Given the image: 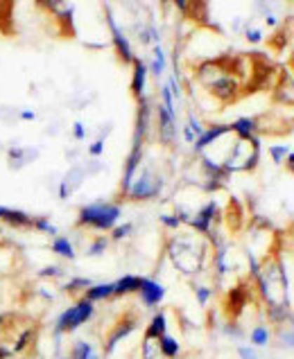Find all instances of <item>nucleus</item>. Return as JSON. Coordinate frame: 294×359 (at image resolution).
Masks as SVG:
<instances>
[{
    "label": "nucleus",
    "mask_w": 294,
    "mask_h": 359,
    "mask_svg": "<svg viewBox=\"0 0 294 359\" xmlns=\"http://www.w3.org/2000/svg\"><path fill=\"white\" fill-rule=\"evenodd\" d=\"M233 129H236L238 133L245 140H249L251 138V129H253V120H249V118H242V120H238L236 125H233Z\"/></svg>",
    "instance_id": "obj_13"
},
{
    "label": "nucleus",
    "mask_w": 294,
    "mask_h": 359,
    "mask_svg": "<svg viewBox=\"0 0 294 359\" xmlns=\"http://www.w3.org/2000/svg\"><path fill=\"white\" fill-rule=\"evenodd\" d=\"M105 246H107V242H98L93 249H91V255H95V253H100V251H105Z\"/></svg>",
    "instance_id": "obj_25"
},
{
    "label": "nucleus",
    "mask_w": 294,
    "mask_h": 359,
    "mask_svg": "<svg viewBox=\"0 0 294 359\" xmlns=\"http://www.w3.org/2000/svg\"><path fill=\"white\" fill-rule=\"evenodd\" d=\"M222 133H227V127H215V129H211L206 133H201V138L197 140V149H204L206 145H211L213 140H215L218 136H222Z\"/></svg>",
    "instance_id": "obj_11"
},
{
    "label": "nucleus",
    "mask_w": 294,
    "mask_h": 359,
    "mask_svg": "<svg viewBox=\"0 0 294 359\" xmlns=\"http://www.w3.org/2000/svg\"><path fill=\"white\" fill-rule=\"evenodd\" d=\"M129 231H131V226H129V224H127V226H120L114 235H116V240L118 238H125V235H129Z\"/></svg>",
    "instance_id": "obj_23"
},
{
    "label": "nucleus",
    "mask_w": 294,
    "mask_h": 359,
    "mask_svg": "<svg viewBox=\"0 0 294 359\" xmlns=\"http://www.w3.org/2000/svg\"><path fill=\"white\" fill-rule=\"evenodd\" d=\"M154 53H156V61H154V75H161V73H163L166 59H163V53H161V48H156Z\"/></svg>",
    "instance_id": "obj_20"
},
{
    "label": "nucleus",
    "mask_w": 294,
    "mask_h": 359,
    "mask_svg": "<svg viewBox=\"0 0 294 359\" xmlns=\"http://www.w3.org/2000/svg\"><path fill=\"white\" fill-rule=\"evenodd\" d=\"M213 90L220 95V97H231L233 95V90H236V81L233 79H218L215 84H213Z\"/></svg>",
    "instance_id": "obj_8"
},
{
    "label": "nucleus",
    "mask_w": 294,
    "mask_h": 359,
    "mask_svg": "<svg viewBox=\"0 0 294 359\" xmlns=\"http://www.w3.org/2000/svg\"><path fill=\"white\" fill-rule=\"evenodd\" d=\"M21 118H23V120H32V118H34V114H32V111H23Z\"/></svg>",
    "instance_id": "obj_28"
},
{
    "label": "nucleus",
    "mask_w": 294,
    "mask_h": 359,
    "mask_svg": "<svg viewBox=\"0 0 294 359\" xmlns=\"http://www.w3.org/2000/svg\"><path fill=\"white\" fill-rule=\"evenodd\" d=\"M114 294V285H98V287H91L88 294H86V301H98V299H107V296Z\"/></svg>",
    "instance_id": "obj_9"
},
{
    "label": "nucleus",
    "mask_w": 294,
    "mask_h": 359,
    "mask_svg": "<svg viewBox=\"0 0 294 359\" xmlns=\"http://www.w3.org/2000/svg\"><path fill=\"white\" fill-rule=\"evenodd\" d=\"M166 334V316L163 314H156L154 316V321H152V325H149V330H147V337L149 339H154V337H163Z\"/></svg>",
    "instance_id": "obj_10"
},
{
    "label": "nucleus",
    "mask_w": 294,
    "mask_h": 359,
    "mask_svg": "<svg viewBox=\"0 0 294 359\" xmlns=\"http://www.w3.org/2000/svg\"><path fill=\"white\" fill-rule=\"evenodd\" d=\"M251 341L256 346H265L267 344V330H265V327H256L253 334H251Z\"/></svg>",
    "instance_id": "obj_18"
},
{
    "label": "nucleus",
    "mask_w": 294,
    "mask_h": 359,
    "mask_svg": "<svg viewBox=\"0 0 294 359\" xmlns=\"http://www.w3.org/2000/svg\"><path fill=\"white\" fill-rule=\"evenodd\" d=\"M213 208H215V206H208V208H204V210L199 212V217H197L195 222H192V224H195V226H197L199 231H206V229H208V219L213 217Z\"/></svg>",
    "instance_id": "obj_15"
},
{
    "label": "nucleus",
    "mask_w": 294,
    "mask_h": 359,
    "mask_svg": "<svg viewBox=\"0 0 294 359\" xmlns=\"http://www.w3.org/2000/svg\"><path fill=\"white\" fill-rule=\"evenodd\" d=\"M272 154H274V161L281 163V161H283V156H286V154H288V147H272Z\"/></svg>",
    "instance_id": "obj_21"
},
{
    "label": "nucleus",
    "mask_w": 294,
    "mask_h": 359,
    "mask_svg": "<svg viewBox=\"0 0 294 359\" xmlns=\"http://www.w3.org/2000/svg\"><path fill=\"white\" fill-rule=\"evenodd\" d=\"M55 251H57L59 255H64V258H75V251L70 249V242L64 240V238H59V240L55 242Z\"/></svg>",
    "instance_id": "obj_16"
},
{
    "label": "nucleus",
    "mask_w": 294,
    "mask_h": 359,
    "mask_svg": "<svg viewBox=\"0 0 294 359\" xmlns=\"http://www.w3.org/2000/svg\"><path fill=\"white\" fill-rule=\"evenodd\" d=\"M120 217L118 206H107V203H95V206H86L79 215V222L91 224L95 229H111Z\"/></svg>",
    "instance_id": "obj_1"
},
{
    "label": "nucleus",
    "mask_w": 294,
    "mask_h": 359,
    "mask_svg": "<svg viewBox=\"0 0 294 359\" xmlns=\"http://www.w3.org/2000/svg\"><path fill=\"white\" fill-rule=\"evenodd\" d=\"M102 140H98V142H93V145H91V154H93V156H98V154H102Z\"/></svg>",
    "instance_id": "obj_22"
},
{
    "label": "nucleus",
    "mask_w": 294,
    "mask_h": 359,
    "mask_svg": "<svg viewBox=\"0 0 294 359\" xmlns=\"http://www.w3.org/2000/svg\"><path fill=\"white\" fill-rule=\"evenodd\" d=\"M5 219H9V222H14V224H27L29 222V217L27 215H21V212H14V210H5V215H3Z\"/></svg>",
    "instance_id": "obj_19"
},
{
    "label": "nucleus",
    "mask_w": 294,
    "mask_h": 359,
    "mask_svg": "<svg viewBox=\"0 0 294 359\" xmlns=\"http://www.w3.org/2000/svg\"><path fill=\"white\" fill-rule=\"evenodd\" d=\"M134 290H140V278H136V276H125L114 285V294H127Z\"/></svg>",
    "instance_id": "obj_5"
},
{
    "label": "nucleus",
    "mask_w": 294,
    "mask_h": 359,
    "mask_svg": "<svg viewBox=\"0 0 294 359\" xmlns=\"http://www.w3.org/2000/svg\"><path fill=\"white\" fill-rule=\"evenodd\" d=\"M292 323H294V321H292ZM288 341H290V344L294 346V334H292V339H288Z\"/></svg>",
    "instance_id": "obj_33"
},
{
    "label": "nucleus",
    "mask_w": 294,
    "mask_h": 359,
    "mask_svg": "<svg viewBox=\"0 0 294 359\" xmlns=\"http://www.w3.org/2000/svg\"><path fill=\"white\" fill-rule=\"evenodd\" d=\"M159 116H161V133H163V140H172V136H175V122H172V116L166 109H161Z\"/></svg>",
    "instance_id": "obj_7"
},
{
    "label": "nucleus",
    "mask_w": 294,
    "mask_h": 359,
    "mask_svg": "<svg viewBox=\"0 0 294 359\" xmlns=\"http://www.w3.org/2000/svg\"><path fill=\"white\" fill-rule=\"evenodd\" d=\"M39 226H41V231H48V233H55V226H50L48 222H39Z\"/></svg>",
    "instance_id": "obj_27"
},
{
    "label": "nucleus",
    "mask_w": 294,
    "mask_h": 359,
    "mask_svg": "<svg viewBox=\"0 0 294 359\" xmlns=\"http://www.w3.org/2000/svg\"><path fill=\"white\" fill-rule=\"evenodd\" d=\"M140 294H143V301L147 305H154L163 299V287L156 285L154 280H147V278H140Z\"/></svg>",
    "instance_id": "obj_4"
},
{
    "label": "nucleus",
    "mask_w": 294,
    "mask_h": 359,
    "mask_svg": "<svg viewBox=\"0 0 294 359\" xmlns=\"http://www.w3.org/2000/svg\"><path fill=\"white\" fill-rule=\"evenodd\" d=\"M161 348H163V353L168 355V357H175L177 353H179V344L172 339V337H168V334H163L161 337Z\"/></svg>",
    "instance_id": "obj_14"
},
{
    "label": "nucleus",
    "mask_w": 294,
    "mask_h": 359,
    "mask_svg": "<svg viewBox=\"0 0 294 359\" xmlns=\"http://www.w3.org/2000/svg\"><path fill=\"white\" fill-rule=\"evenodd\" d=\"M206 296H208V292H206V290H199V299H201V303L206 301Z\"/></svg>",
    "instance_id": "obj_30"
},
{
    "label": "nucleus",
    "mask_w": 294,
    "mask_h": 359,
    "mask_svg": "<svg viewBox=\"0 0 294 359\" xmlns=\"http://www.w3.org/2000/svg\"><path fill=\"white\" fill-rule=\"evenodd\" d=\"M240 357H242V359H256V357H253V353L249 351V348H240Z\"/></svg>",
    "instance_id": "obj_24"
},
{
    "label": "nucleus",
    "mask_w": 294,
    "mask_h": 359,
    "mask_svg": "<svg viewBox=\"0 0 294 359\" xmlns=\"http://www.w3.org/2000/svg\"><path fill=\"white\" fill-rule=\"evenodd\" d=\"M75 359H95L93 348H91L86 341H79V344L75 346Z\"/></svg>",
    "instance_id": "obj_17"
},
{
    "label": "nucleus",
    "mask_w": 294,
    "mask_h": 359,
    "mask_svg": "<svg viewBox=\"0 0 294 359\" xmlns=\"http://www.w3.org/2000/svg\"><path fill=\"white\" fill-rule=\"evenodd\" d=\"M159 190V181L152 183V174L145 172L143 177H140L138 183H134V188H131V194H134L136 199H145V197H152V194H156Z\"/></svg>",
    "instance_id": "obj_3"
},
{
    "label": "nucleus",
    "mask_w": 294,
    "mask_h": 359,
    "mask_svg": "<svg viewBox=\"0 0 294 359\" xmlns=\"http://www.w3.org/2000/svg\"><path fill=\"white\" fill-rule=\"evenodd\" d=\"M75 136H77V140H82V138H84V127L79 125V122L75 125Z\"/></svg>",
    "instance_id": "obj_26"
},
{
    "label": "nucleus",
    "mask_w": 294,
    "mask_h": 359,
    "mask_svg": "<svg viewBox=\"0 0 294 359\" xmlns=\"http://www.w3.org/2000/svg\"><path fill=\"white\" fill-rule=\"evenodd\" d=\"M91 312H93V305L88 301L77 303L75 307H70L68 312L62 314V319L57 323V330H73V327H77L79 323H84L88 319Z\"/></svg>",
    "instance_id": "obj_2"
},
{
    "label": "nucleus",
    "mask_w": 294,
    "mask_h": 359,
    "mask_svg": "<svg viewBox=\"0 0 294 359\" xmlns=\"http://www.w3.org/2000/svg\"><path fill=\"white\" fill-rule=\"evenodd\" d=\"M288 168H290V172H294V154L288 158Z\"/></svg>",
    "instance_id": "obj_29"
},
{
    "label": "nucleus",
    "mask_w": 294,
    "mask_h": 359,
    "mask_svg": "<svg viewBox=\"0 0 294 359\" xmlns=\"http://www.w3.org/2000/svg\"><path fill=\"white\" fill-rule=\"evenodd\" d=\"M247 36H249L251 41H258V39H260V34H258V32H249Z\"/></svg>",
    "instance_id": "obj_31"
},
{
    "label": "nucleus",
    "mask_w": 294,
    "mask_h": 359,
    "mask_svg": "<svg viewBox=\"0 0 294 359\" xmlns=\"http://www.w3.org/2000/svg\"><path fill=\"white\" fill-rule=\"evenodd\" d=\"M143 86H145V66L136 61V73H134V93L140 95L143 93Z\"/></svg>",
    "instance_id": "obj_12"
},
{
    "label": "nucleus",
    "mask_w": 294,
    "mask_h": 359,
    "mask_svg": "<svg viewBox=\"0 0 294 359\" xmlns=\"http://www.w3.org/2000/svg\"><path fill=\"white\" fill-rule=\"evenodd\" d=\"M166 224H170V226H177V219H170V217H163Z\"/></svg>",
    "instance_id": "obj_32"
},
{
    "label": "nucleus",
    "mask_w": 294,
    "mask_h": 359,
    "mask_svg": "<svg viewBox=\"0 0 294 359\" xmlns=\"http://www.w3.org/2000/svg\"><path fill=\"white\" fill-rule=\"evenodd\" d=\"M109 23H111V29H114V39H116V43H118V50L123 53V57L129 61L131 59V50H129V43H127V39L120 34V29H118V25L114 23V18H111V14H109Z\"/></svg>",
    "instance_id": "obj_6"
}]
</instances>
